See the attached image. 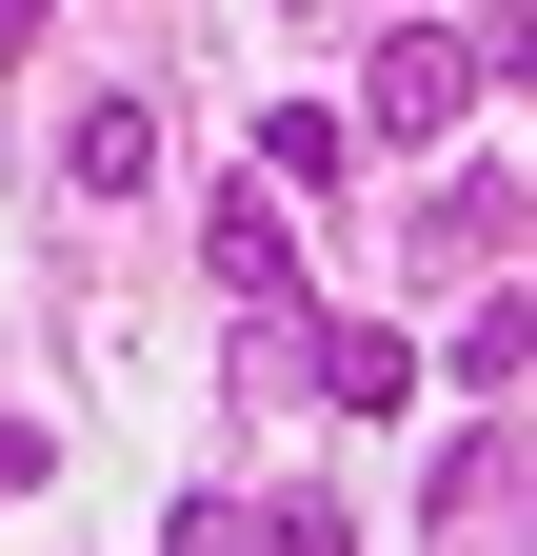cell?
<instances>
[{"mask_svg":"<svg viewBox=\"0 0 537 556\" xmlns=\"http://www.w3.org/2000/svg\"><path fill=\"white\" fill-rule=\"evenodd\" d=\"M339 160H359V139L319 119V100H279V119H259V160H239V179H279V199H319V179H339Z\"/></svg>","mask_w":537,"mask_h":556,"instance_id":"cell-6","label":"cell"},{"mask_svg":"<svg viewBox=\"0 0 537 556\" xmlns=\"http://www.w3.org/2000/svg\"><path fill=\"white\" fill-rule=\"evenodd\" d=\"M199 239H220L239 318H299V199H279V179H220V219H199Z\"/></svg>","mask_w":537,"mask_h":556,"instance_id":"cell-2","label":"cell"},{"mask_svg":"<svg viewBox=\"0 0 537 556\" xmlns=\"http://www.w3.org/2000/svg\"><path fill=\"white\" fill-rule=\"evenodd\" d=\"M498 239H517V179L478 160V179H438V219H419V278H498Z\"/></svg>","mask_w":537,"mask_h":556,"instance_id":"cell-4","label":"cell"},{"mask_svg":"<svg viewBox=\"0 0 537 556\" xmlns=\"http://www.w3.org/2000/svg\"><path fill=\"white\" fill-rule=\"evenodd\" d=\"M299 378L339 397V417H398V397H419V338H398V318H319V338H299Z\"/></svg>","mask_w":537,"mask_h":556,"instance_id":"cell-3","label":"cell"},{"mask_svg":"<svg viewBox=\"0 0 537 556\" xmlns=\"http://www.w3.org/2000/svg\"><path fill=\"white\" fill-rule=\"evenodd\" d=\"M0 60H40V0H0Z\"/></svg>","mask_w":537,"mask_h":556,"instance_id":"cell-11","label":"cell"},{"mask_svg":"<svg viewBox=\"0 0 537 556\" xmlns=\"http://www.w3.org/2000/svg\"><path fill=\"white\" fill-rule=\"evenodd\" d=\"M478 100H498V60H478V40H438V21H398V40L359 60V119H339V139H398V160H419V139H458Z\"/></svg>","mask_w":537,"mask_h":556,"instance_id":"cell-1","label":"cell"},{"mask_svg":"<svg viewBox=\"0 0 537 556\" xmlns=\"http://www.w3.org/2000/svg\"><path fill=\"white\" fill-rule=\"evenodd\" d=\"M239 536H259L239 497H179V536H160V556H239Z\"/></svg>","mask_w":537,"mask_h":556,"instance_id":"cell-9","label":"cell"},{"mask_svg":"<svg viewBox=\"0 0 537 556\" xmlns=\"http://www.w3.org/2000/svg\"><path fill=\"white\" fill-rule=\"evenodd\" d=\"M517 21H537V0H478V60H498V80H517Z\"/></svg>","mask_w":537,"mask_h":556,"instance_id":"cell-10","label":"cell"},{"mask_svg":"<svg viewBox=\"0 0 537 556\" xmlns=\"http://www.w3.org/2000/svg\"><path fill=\"white\" fill-rule=\"evenodd\" d=\"M239 556H339V517H319V497H279V517H259Z\"/></svg>","mask_w":537,"mask_h":556,"instance_id":"cell-8","label":"cell"},{"mask_svg":"<svg viewBox=\"0 0 537 556\" xmlns=\"http://www.w3.org/2000/svg\"><path fill=\"white\" fill-rule=\"evenodd\" d=\"M160 179V119L140 100H80V199H140Z\"/></svg>","mask_w":537,"mask_h":556,"instance_id":"cell-7","label":"cell"},{"mask_svg":"<svg viewBox=\"0 0 537 556\" xmlns=\"http://www.w3.org/2000/svg\"><path fill=\"white\" fill-rule=\"evenodd\" d=\"M498 517H517V417L478 397V438L438 457V536H498Z\"/></svg>","mask_w":537,"mask_h":556,"instance_id":"cell-5","label":"cell"}]
</instances>
